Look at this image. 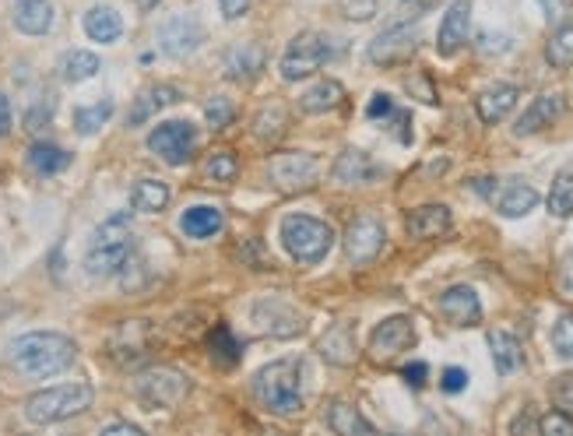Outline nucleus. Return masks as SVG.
I'll return each instance as SVG.
<instances>
[{"instance_id": "obj_14", "label": "nucleus", "mask_w": 573, "mask_h": 436, "mask_svg": "<svg viewBox=\"0 0 573 436\" xmlns=\"http://www.w3.org/2000/svg\"><path fill=\"white\" fill-rule=\"evenodd\" d=\"M200 43H205V28H200L194 14H176V19L162 22V28H159V46H162V54H170V57H187Z\"/></svg>"}, {"instance_id": "obj_1", "label": "nucleus", "mask_w": 573, "mask_h": 436, "mask_svg": "<svg viewBox=\"0 0 573 436\" xmlns=\"http://www.w3.org/2000/svg\"><path fill=\"white\" fill-rule=\"evenodd\" d=\"M8 356L22 377L46 380V377L64 374L67 366L78 359V345H75V339H67L60 331H28L11 342Z\"/></svg>"}, {"instance_id": "obj_28", "label": "nucleus", "mask_w": 573, "mask_h": 436, "mask_svg": "<svg viewBox=\"0 0 573 436\" xmlns=\"http://www.w3.org/2000/svg\"><path fill=\"white\" fill-rule=\"evenodd\" d=\"M81 25H85V36L92 43H116L124 32V19L113 8H89Z\"/></svg>"}, {"instance_id": "obj_22", "label": "nucleus", "mask_w": 573, "mask_h": 436, "mask_svg": "<svg viewBox=\"0 0 573 436\" xmlns=\"http://www.w3.org/2000/svg\"><path fill=\"white\" fill-rule=\"evenodd\" d=\"M180 99H183V92L173 89V85H151V89H145L138 99H134V106H130V113H127V124H130V127H141V124L151 121V116H156L159 110L180 103Z\"/></svg>"}, {"instance_id": "obj_20", "label": "nucleus", "mask_w": 573, "mask_h": 436, "mask_svg": "<svg viewBox=\"0 0 573 436\" xmlns=\"http://www.w3.org/2000/svg\"><path fill=\"white\" fill-rule=\"evenodd\" d=\"M264 46L261 43H240V46H232L229 54H226V78L232 81H254L261 71H264Z\"/></svg>"}, {"instance_id": "obj_53", "label": "nucleus", "mask_w": 573, "mask_h": 436, "mask_svg": "<svg viewBox=\"0 0 573 436\" xmlns=\"http://www.w3.org/2000/svg\"><path fill=\"white\" fill-rule=\"evenodd\" d=\"M11 134V103L8 95H0V138H8Z\"/></svg>"}, {"instance_id": "obj_43", "label": "nucleus", "mask_w": 573, "mask_h": 436, "mask_svg": "<svg viewBox=\"0 0 573 436\" xmlns=\"http://www.w3.org/2000/svg\"><path fill=\"white\" fill-rule=\"evenodd\" d=\"M549 394H552V405L573 415V374H560V377H552L549 383Z\"/></svg>"}, {"instance_id": "obj_46", "label": "nucleus", "mask_w": 573, "mask_h": 436, "mask_svg": "<svg viewBox=\"0 0 573 436\" xmlns=\"http://www.w3.org/2000/svg\"><path fill=\"white\" fill-rule=\"evenodd\" d=\"M394 113H398V110H394V99L383 95V92H377L374 99H369V106H366L369 121H380V116H394Z\"/></svg>"}, {"instance_id": "obj_36", "label": "nucleus", "mask_w": 573, "mask_h": 436, "mask_svg": "<svg viewBox=\"0 0 573 436\" xmlns=\"http://www.w3.org/2000/svg\"><path fill=\"white\" fill-rule=\"evenodd\" d=\"M549 211L555 218H570L573 215V162L563 165L560 173H555L552 187H549Z\"/></svg>"}, {"instance_id": "obj_29", "label": "nucleus", "mask_w": 573, "mask_h": 436, "mask_svg": "<svg viewBox=\"0 0 573 436\" xmlns=\"http://www.w3.org/2000/svg\"><path fill=\"white\" fill-rule=\"evenodd\" d=\"M538 205V191L528 187V183H507L503 194L496 197V211L503 218H525L528 211H535Z\"/></svg>"}, {"instance_id": "obj_17", "label": "nucleus", "mask_w": 573, "mask_h": 436, "mask_svg": "<svg viewBox=\"0 0 573 436\" xmlns=\"http://www.w3.org/2000/svg\"><path fill=\"white\" fill-rule=\"evenodd\" d=\"M563 110H566V99L560 95V92H549V95H538L535 103L517 116V124H514V134L517 138H531V134H538V130H546V127H552L555 121L563 116Z\"/></svg>"}, {"instance_id": "obj_45", "label": "nucleus", "mask_w": 573, "mask_h": 436, "mask_svg": "<svg viewBox=\"0 0 573 436\" xmlns=\"http://www.w3.org/2000/svg\"><path fill=\"white\" fill-rule=\"evenodd\" d=\"M538 4H542L546 19H549L552 25H563V22L573 19V0H538Z\"/></svg>"}, {"instance_id": "obj_24", "label": "nucleus", "mask_w": 573, "mask_h": 436, "mask_svg": "<svg viewBox=\"0 0 573 436\" xmlns=\"http://www.w3.org/2000/svg\"><path fill=\"white\" fill-rule=\"evenodd\" d=\"M331 173H334V180H339V183H345V187H356V183L377 180L383 170L366 152H356V148H348V152L339 156V162H334Z\"/></svg>"}, {"instance_id": "obj_19", "label": "nucleus", "mask_w": 573, "mask_h": 436, "mask_svg": "<svg viewBox=\"0 0 573 436\" xmlns=\"http://www.w3.org/2000/svg\"><path fill=\"white\" fill-rule=\"evenodd\" d=\"M148 356V324L145 321H127L113 339V359L121 366H138Z\"/></svg>"}, {"instance_id": "obj_49", "label": "nucleus", "mask_w": 573, "mask_h": 436, "mask_svg": "<svg viewBox=\"0 0 573 436\" xmlns=\"http://www.w3.org/2000/svg\"><path fill=\"white\" fill-rule=\"evenodd\" d=\"M426 374H429V366H426V363H409V366H404V370H401V377L409 380L412 388H423V383H426Z\"/></svg>"}, {"instance_id": "obj_23", "label": "nucleus", "mask_w": 573, "mask_h": 436, "mask_svg": "<svg viewBox=\"0 0 573 436\" xmlns=\"http://www.w3.org/2000/svg\"><path fill=\"white\" fill-rule=\"evenodd\" d=\"M517 85H493V89H485L479 99H475V113H479V121L482 124H500V121H507V113L517 106Z\"/></svg>"}, {"instance_id": "obj_42", "label": "nucleus", "mask_w": 573, "mask_h": 436, "mask_svg": "<svg viewBox=\"0 0 573 436\" xmlns=\"http://www.w3.org/2000/svg\"><path fill=\"white\" fill-rule=\"evenodd\" d=\"M232 116H236L232 99H226V95H211V99H208V106H205V121H208V127L226 130V127L232 124Z\"/></svg>"}, {"instance_id": "obj_44", "label": "nucleus", "mask_w": 573, "mask_h": 436, "mask_svg": "<svg viewBox=\"0 0 573 436\" xmlns=\"http://www.w3.org/2000/svg\"><path fill=\"white\" fill-rule=\"evenodd\" d=\"M535 429L538 433H549V436H573V415H566V412H549V415H542L535 423Z\"/></svg>"}, {"instance_id": "obj_31", "label": "nucleus", "mask_w": 573, "mask_h": 436, "mask_svg": "<svg viewBox=\"0 0 573 436\" xmlns=\"http://www.w3.org/2000/svg\"><path fill=\"white\" fill-rule=\"evenodd\" d=\"M489 348H493V363H496V374H514L520 366V342L514 339L511 331H489Z\"/></svg>"}, {"instance_id": "obj_3", "label": "nucleus", "mask_w": 573, "mask_h": 436, "mask_svg": "<svg viewBox=\"0 0 573 436\" xmlns=\"http://www.w3.org/2000/svg\"><path fill=\"white\" fill-rule=\"evenodd\" d=\"M134 254V229H130V215L116 211L110 215L103 226L92 232L89 254H85V267L95 278H110L116 272H124V264Z\"/></svg>"}, {"instance_id": "obj_32", "label": "nucleus", "mask_w": 573, "mask_h": 436, "mask_svg": "<svg viewBox=\"0 0 573 436\" xmlns=\"http://www.w3.org/2000/svg\"><path fill=\"white\" fill-rule=\"evenodd\" d=\"M328 426L334 433H342V436H356V433H374L377 426L369 423V418H363L352 405H345V401H331L328 405Z\"/></svg>"}, {"instance_id": "obj_37", "label": "nucleus", "mask_w": 573, "mask_h": 436, "mask_svg": "<svg viewBox=\"0 0 573 436\" xmlns=\"http://www.w3.org/2000/svg\"><path fill=\"white\" fill-rule=\"evenodd\" d=\"M99 74V57L89 54V49H71L64 60H60V78L78 85V81H89Z\"/></svg>"}, {"instance_id": "obj_7", "label": "nucleus", "mask_w": 573, "mask_h": 436, "mask_svg": "<svg viewBox=\"0 0 573 436\" xmlns=\"http://www.w3.org/2000/svg\"><path fill=\"white\" fill-rule=\"evenodd\" d=\"M328 57H331L328 36H320V32H299V36L289 46H285L278 71H282L285 81H302V78L317 74L320 67H324Z\"/></svg>"}, {"instance_id": "obj_15", "label": "nucleus", "mask_w": 573, "mask_h": 436, "mask_svg": "<svg viewBox=\"0 0 573 436\" xmlns=\"http://www.w3.org/2000/svg\"><path fill=\"white\" fill-rule=\"evenodd\" d=\"M440 313L444 321L454 328H475L482 321V299L471 285H450L447 292H440Z\"/></svg>"}, {"instance_id": "obj_56", "label": "nucleus", "mask_w": 573, "mask_h": 436, "mask_svg": "<svg viewBox=\"0 0 573 436\" xmlns=\"http://www.w3.org/2000/svg\"><path fill=\"white\" fill-rule=\"evenodd\" d=\"M409 4H415V8H426V4H429V0H409Z\"/></svg>"}, {"instance_id": "obj_8", "label": "nucleus", "mask_w": 573, "mask_h": 436, "mask_svg": "<svg viewBox=\"0 0 573 436\" xmlns=\"http://www.w3.org/2000/svg\"><path fill=\"white\" fill-rule=\"evenodd\" d=\"M317 173H320V162L310 152H282V156H272V162H267V180H272V187H278L282 194H296V191L313 187Z\"/></svg>"}, {"instance_id": "obj_26", "label": "nucleus", "mask_w": 573, "mask_h": 436, "mask_svg": "<svg viewBox=\"0 0 573 436\" xmlns=\"http://www.w3.org/2000/svg\"><path fill=\"white\" fill-rule=\"evenodd\" d=\"M222 226H226L222 211L211 208V205H197V208H187L180 215V229L187 232L191 240H211L222 232Z\"/></svg>"}, {"instance_id": "obj_47", "label": "nucleus", "mask_w": 573, "mask_h": 436, "mask_svg": "<svg viewBox=\"0 0 573 436\" xmlns=\"http://www.w3.org/2000/svg\"><path fill=\"white\" fill-rule=\"evenodd\" d=\"M440 388H444L447 394H461V391L468 388V374L461 370V366H450V370H444Z\"/></svg>"}, {"instance_id": "obj_30", "label": "nucleus", "mask_w": 573, "mask_h": 436, "mask_svg": "<svg viewBox=\"0 0 573 436\" xmlns=\"http://www.w3.org/2000/svg\"><path fill=\"white\" fill-rule=\"evenodd\" d=\"M28 165H32V173H39V176H57L60 170L71 165V156L49 141H36L28 148Z\"/></svg>"}, {"instance_id": "obj_6", "label": "nucleus", "mask_w": 573, "mask_h": 436, "mask_svg": "<svg viewBox=\"0 0 573 436\" xmlns=\"http://www.w3.org/2000/svg\"><path fill=\"white\" fill-rule=\"evenodd\" d=\"M191 391V380L173 366H148L134 377V398L148 409H176Z\"/></svg>"}, {"instance_id": "obj_54", "label": "nucleus", "mask_w": 573, "mask_h": 436, "mask_svg": "<svg viewBox=\"0 0 573 436\" xmlns=\"http://www.w3.org/2000/svg\"><path fill=\"white\" fill-rule=\"evenodd\" d=\"M116 433H127V436H141V426H134V423H110L103 429V436H116Z\"/></svg>"}, {"instance_id": "obj_50", "label": "nucleus", "mask_w": 573, "mask_h": 436, "mask_svg": "<svg viewBox=\"0 0 573 436\" xmlns=\"http://www.w3.org/2000/svg\"><path fill=\"white\" fill-rule=\"evenodd\" d=\"M218 8H222V14L229 22H236V19H243V14H247L250 0H218Z\"/></svg>"}, {"instance_id": "obj_2", "label": "nucleus", "mask_w": 573, "mask_h": 436, "mask_svg": "<svg viewBox=\"0 0 573 436\" xmlns=\"http://www.w3.org/2000/svg\"><path fill=\"white\" fill-rule=\"evenodd\" d=\"M254 394L272 415H299L302 412V363L275 359L254 374Z\"/></svg>"}, {"instance_id": "obj_10", "label": "nucleus", "mask_w": 573, "mask_h": 436, "mask_svg": "<svg viewBox=\"0 0 573 436\" xmlns=\"http://www.w3.org/2000/svg\"><path fill=\"white\" fill-rule=\"evenodd\" d=\"M387 243V229L377 215H359L352 218V226L345 229V257L348 264L366 267L380 257V250Z\"/></svg>"}, {"instance_id": "obj_39", "label": "nucleus", "mask_w": 573, "mask_h": 436, "mask_svg": "<svg viewBox=\"0 0 573 436\" xmlns=\"http://www.w3.org/2000/svg\"><path fill=\"white\" fill-rule=\"evenodd\" d=\"M110 116H113V103H110V99H99L95 106H78L75 110V130L89 138V134H95L99 127L110 121Z\"/></svg>"}, {"instance_id": "obj_11", "label": "nucleus", "mask_w": 573, "mask_h": 436, "mask_svg": "<svg viewBox=\"0 0 573 436\" xmlns=\"http://www.w3.org/2000/svg\"><path fill=\"white\" fill-rule=\"evenodd\" d=\"M419 49V25L415 22H401V25H391L383 28L380 36L369 43V60L377 67H398L404 60H412Z\"/></svg>"}, {"instance_id": "obj_16", "label": "nucleus", "mask_w": 573, "mask_h": 436, "mask_svg": "<svg viewBox=\"0 0 573 436\" xmlns=\"http://www.w3.org/2000/svg\"><path fill=\"white\" fill-rule=\"evenodd\" d=\"M468 32H471V0H454L440 22V32H436V54L454 57L468 43Z\"/></svg>"}, {"instance_id": "obj_4", "label": "nucleus", "mask_w": 573, "mask_h": 436, "mask_svg": "<svg viewBox=\"0 0 573 436\" xmlns=\"http://www.w3.org/2000/svg\"><path fill=\"white\" fill-rule=\"evenodd\" d=\"M95 401L92 383H57V388L36 391L25 401V418L32 426H54L64 423V418H75L81 412H89Z\"/></svg>"}, {"instance_id": "obj_5", "label": "nucleus", "mask_w": 573, "mask_h": 436, "mask_svg": "<svg viewBox=\"0 0 573 436\" xmlns=\"http://www.w3.org/2000/svg\"><path fill=\"white\" fill-rule=\"evenodd\" d=\"M282 246L299 264H320L334 246V229L313 215H289L282 218Z\"/></svg>"}, {"instance_id": "obj_13", "label": "nucleus", "mask_w": 573, "mask_h": 436, "mask_svg": "<svg viewBox=\"0 0 573 436\" xmlns=\"http://www.w3.org/2000/svg\"><path fill=\"white\" fill-rule=\"evenodd\" d=\"M412 345H415V324L401 313L387 317V321H380L374 334H369V352H374L377 359H391L398 352H409Z\"/></svg>"}, {"instance_id": "obj_55", "label": "nucleus", "mask_w": 573, "mask_h": 436, "mask_svg": "<svg viewBox=\"0 0 573 436\" xmlns=\"http://www.w3.org/2000/svg\"><path fill=\"white\" fill-rule=\"evenodd\" d=\"M159 4H162V0H138L141 11H151V8H159Z\"/></svg>"}, {"instance_id": "obj_9", "label": "nucleus", "mask_w": 573, "mask_h": 436, "mask_svg": "<svg viewBox=\"0 0 573 436\" xmlns=\"http://www.w3.org/2000/svg\"><path fill=\"white\" fill-rule=\"evenodd\" d=\"M148 148L156 152L162 162L183 165L194 159L197 148V127L191 121H165L148 134Z\"/></svg>"}, {"instance_id": "obj_48", "label": "nucleus", "mask_w": 573, "mask_h": 436, "mask_svg": "<svg viewBox=\"0 0 573 436\" xmlns=\"http://www.w3.org/2000/svg\"><path fill=\"white\" fill-rule=\"evenodd\" d=\"M49 113H54V103H43L39 110H28V116H25L28 130H43L49 124Z\"/></svg>"}, {"instance_id": "obj_21", "label": "nucleus", "mask_w": 573, "mask_h": 436, "mask_svg": "<svg viewBox=\"0 0 573 436\" xmlns=\"http://www.w3.org/2000/svg\"><path fill=\"white\" fill-rule=\"evenodd\" d=\"M320 356L331 366H352L359 359V345H356V331L352 324H334L324 339H320Z\"/></svg>"}, {"instance_id": "obj_34", "label": "nucleus", "mask_w": 573, "mask_h": 436, "mask_svg": "<svg viewBox=\"0 0 573 436\" xmlns=\"http://www.w3.org/2000/svg\"><path fill=\"white\" fill-rule=\"evenodd\" d=\"M342 95H345V89L339 85V81H317L313 89L302 92L299 106H302V113H328L342 103Z\"/></svg>"}, {"instance_id": "obj_35", "label": "nucleus", "mask_w": 573, "mask_h": 436, "mask_svg": "<svg viewBox=\"0 0 573 436\" xmlns=\"http://www.w3.org/2000/svg\"><path fill=\"white\" fill-rule=\"evenodd\" d=\"M208 348H211V359L218 366H226V370L240 363V356H243V345L236 342V334L229 331V324H215L211 339H208Z\"/></svg>"}, {"instance_id": "obj_33", "label": "nucleus", "mask_w": 573, "mask_h": 436, "mask_svg": "<svg viewBox=\"0 0 573 436\" xmlns=\"http://www.w3.org/2000/svg\"><path fill=\"white\" fill-rule=\"evenodd\" d=\"M546 60L555 67V71H563V67H573V19L552 28V36L546 43Z\"/></svg>"}, {"instance_id": "obj_40", "label": "nucleus", "mask_w": 573, "mask_h": 436, "mask_svg": "<svg viewBox=\"0 0 573 436\" xmlns=\"http://www.w3.org/2000/svg\"><path fill=\"white\" fill-rule=\"evenodd\" d=\"M236 173H240V162H236V156L229 152V148H218V152H211L208 162H205V176L215 180V183H232Z\"/></svg>"}, {"instance_id": "obj_41", "label": "nucleus", "mask_w": 573, "mask_h": 436, "mask_svg": "<svg viewBox=\"0 0 573 436\" xmlns=\"http://www.w3.org/2000/svg\"><path fill=\"white\" fill-rule=\"evenodd\" d=\"M552 348L555 356H563L573 363V313H560L552 324Z\"/></svg>"}, {"instance_id": "obj_52", "label": "nucleus", "mask_w": 573, "mask_h": 436, "mask_svg": "<svg viewBox=\"0 0 573 436\" xmlns=\"http://www.w3.org/2000/svg\"><path fill=\"white\" fill-rule=\"evenodd\" d=\"M560 285H563V292L573 296V254H566L560 261Z\"/></svg>"}, {"instance_id": "obj_27", "label": "nucleus", "mask_w": 573, "mask_h": 436, "mask_svg": "<svg viewBox=\"0 0 573 436\" xmlns=\"http://www.w3.org/2000/svg\"><path fill=\"white\" fill-rule=\"evenodd\" d=\"M170 183H162V180H138L134 183V191H130V208L134 211H145V215H159L165 211V205H170Z\"/></svg>"}, {"instance_id": "obj_12", "label": "nucleus", "mask_w": 573, "mask_h": 436, "mask_svg": "<svg viewBox=\"0 0 573 436\" xmlns=\"http://www.w3.org/2000/svg\"><path fill=\"white\" fill-rule=\"evenodd\" d=\"M254 321H257L267 334H275V339H296V334H299L302 328H307V317H302L296 307L285 303L282 296H264V299H257Z\"/></svg>"}, {"instance_id": "obj_25", "label": "nucleus", "mask_w": 573, "mask_h": 436, "mask_svg": "<svg viewBox=\"0 0 573 436\" xmlns=\"http://www.w3.org/2000/svg\"><path fill=\"white\" fill-rule=\"evenodd\" d=\"M14 28L25 32V36H46L54 28L49 0H14Z\"/></svg>"}, {"instance_id": "obj_18", "label": "nucleus", "mask_w": 573, "mask_h": 436, "mask_svg": "<svg viewBox=\"0 0 573 436\" xmlns=\"http://www.w3.org/2000/svg\"><path fill=\"white\" fill-rule=\"evenodd\" d=\"M404 232L412 240H440L450 232V208L447 205H423L412 208L404 218Z\"/></svg>"}, {"instance_id": "obj_51", "label": "nucleus", "mask_w": 573, "mask_h": 436, "mask_svg": "<svg viewBox=\"0 0 573 436\" xmlns=\"http://www.w3.org/2000/svg\"><path fill=\"white\" fill-rule=\"evenodd\" d=\"M409 92H419V95H423V103H436V92L429 89V81L426 78H409Z\"/></svg>"}, {"instance_id": "obj_38", "label": "nucleus", "mask_w": 573, "mask_h": 436, "mask_svg": "<svg viewBox=\"0 0 573 436\" xmlns=\"http://www.w3.org/2000/svg\"><path fill=\"white\" fill-rule=\"evenodd\" d=\"M285 127H289V110H285L282 103H272L264 106L257 116H254V134L261 141H278Z\"/></svg>"}]
</instances>
